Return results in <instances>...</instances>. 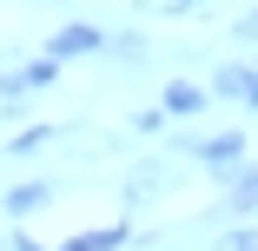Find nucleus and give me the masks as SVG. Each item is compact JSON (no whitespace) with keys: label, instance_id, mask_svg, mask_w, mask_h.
Returning <instances> with one entry per match:
<instances>
[{"label":"nucleus","instance_id":"nucleus-5","mask_svg":"<svg viewBox=\"0 0 258 251\" xmlns=\"http://www.w3.org/2000/svg\"><path fill=\"white\" fill-rule=\"evenodd\" d=\"M245 212H258V165L251 159H245L238 185H225V198H219V218H245Z\"/></svg>","mask_w":258,"mask_h":251},{"label":"nucleus","instance_id":"nucleus-14","mask_svg":"<svg viewBox=\"0 0 258 251\" xmlns=\"http://www.w3.org/2000/svg\"><path fill=\"white\" fill-rule=\"evenodd\" d=\"M251 73H258V53H251ZM245 113H258V86H251V106H245Z\"/></svg>","mask_w":258,"mask_h":251},{"label":"nucleus","instance_id":"nucleus-4","mask_svg":"<svg viewBox=\"0 0 258 251\" xmlns=\"http://www.w3.org/2000/svg\"><path fill=\"white\" fill-rule=\"evenodd\" d=\"M53 192H60L53 179H27V185H14L7 198H0V212H7V218H33L40 205H53Z\"/></svg>","mask_w":258,"mask_h":251},{"label":"nucleus","instance_id":"nucleus-13","mask_svg":"<svg viewBox=\"0 0 258 251\" xmlns=\"http://www.w3.org/2000/svg\"><path fill=\"white\" fill-rule=\"evenodd\" d=\"M7 251H46V244H33V238H7Z\"/></svg>","mask_w":258,"mask_h":251},{"label":"nucleus","instance_id":"nucleus-11","mask_svg":"<svg viewBox=\"0 0 258 251\" xmlns=\"http://www.w3.org/2000/svg\"><path fill=\"white\" fill-rule=\"evenodd\" d=\"M219 251H258V231L238 225V231H219Z\"/></svg>","mask_w":258,"mask_h":251},{"label":"nucleus","instance_id":"nucleus-12","mask_svg":"<svg viewBox=\"0 0 258 251\" xmlns=\"http://www.w3.org/2000/svg\"><path fill=\"white\" fill-rule=\"evenodd\" d=\"M232 40H238V46H258V7H251V14L232 27Z\"/></svg>","mask_w":258,"mask_h":251},{"label":"nucleus","instance_id":"nucleus-3","mask_svg":"<svg viewBox=\"0 0 258 251\" xmlns=\"http://www.w3.org/2000/svg\"><path fill=\"white\" fill-rule=\"evenodd\" d=\"M159 106H166L172 119H199V113H212V93H205L199 79H166V86H159Z\"/></svg>","mask_w":258,"mask_h":251},{"label":"nucleus","instance_id":"nucleus-2","mask_svg":"<svg viewBox=\"0 0 258 251\" xmlns=\"http://www.w3.org/2000/svg\"><path fill=\"white\" fill-rule=\"evenodd\" d=\"M251 86H258L251 60H225V66H212V79H205V93H212V99H232V106H251Z\"/></svg>","mask_w":258,"mask_h":251},{"label":"nucleus","instance_id":"nucleus-15","mask_svg":"<svg viewBox=\"0 0 258 251\" xmlns=\"http://www.w3.org/2000/svg\"><path fill=\"white\" fill-rule=\"evenodd\" d=\"M0 198H7V192H0Z\"/></svg>","mask_w":258,"mask_h":251},{"label":"nucleus","instance_id":"nucleus-1","mask_svg":"<svg viewBox=\"0 0 258 251\" xmlns=\"http://www.w3.org/2000/svg\"><path fill=\"white\" fill-rule=\"evenodd\" d=\"M86 53H106V27H86V20H67L53 40H46V60H86Z\"/></svg>","mask_w":258,"mask_h":251},{"label":"nucleus","instance_id":"nucleus-8","mask_svg":"<svg viewBox=\"0 0 258 251\" xmlns=\"http://www.w3.org/2000/svg\"><path fill=\"white\" fill-rule=\"evenodd\" d=\"M139 139H166V126H172V113L159 106V99H152V106H133V119H126Z\"/></svg>","mask_w":258,"mask_h":251},{"label":"nucleus","instance_id":"nucleus-6","mask_svg":"<svg viewBox=\"0 0 258 251\" xmlns=\"http://www.w3.org/2000/svg\"><path fill=\"white\" fill-rule=\"evenodd\" d=\"M106 60H113L119 73H139V66L152 60V46H146V33H106Z\"/></svg>","mask_w":258,"mask_h":251},{"label":"nucleus","instance_id":"nucleus-9","mask_svg":"<svg viewBox=\"0 0 258 251\" xmlns=\"http://www.w3.org/2000/svg\"><path fill=\"white\" fill-rule=\"evenodd\" d=\"M46 139H60V132H53V126H27V132H14V139H7V152H14V159H27V152H40Z\"/></svg>","mask_w":258,"mask_h":251},{"label":"nucleus","instance_id":"nucleus-10","mask_svg":"<svg viewBox=\"0 0 258 251\" xmlns=\"http://www.w3.org/2000/svg\"><path fill=\"white\" fill-rule=\"evenodd\" d=\"M20 73H27V86H33V93H46V86L60 79V60H46V53H40V60H27Z\"/></svg>","mask_w":258,"mask_h":251},{"label":"nucleus","instance_id":"nucleus-7","mask_svg":"<svg viewBox=\"0 0 258 251\" xmlns=\"http://www.w3.org/2000/svg\"><path fill=\"white\" fill-rule=\"evenodd\" d=\"M126 244H133V225H99V231H80L53 251H126Z\"/></svg>","mask_w":258,"mask_h":251}]
</instances>
